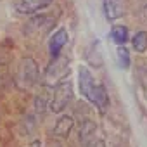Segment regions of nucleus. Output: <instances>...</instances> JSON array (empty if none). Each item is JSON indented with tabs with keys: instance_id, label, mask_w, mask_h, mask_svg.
<instances>
[{
	"instance_id": "39448f33",
	"label": "nucleus",
	"mask_w": 147,
	"mask_h": 147,
	"mask_svg": "<svg viewBox=\"0 0 147 147\" xmlns=\"http://www.w3.org/2000/svg\"><path fill=\"white\" fill-rule=\"evenodd\" d=\"M67 38H69V35H67V30L66 28H59L50 36V40H49V52H50V57L52 59H55V57L61 55V50L67 43Z\"/></svg>"
},
{
	"instance_id": "20e7f679",
	"label": "nucleus",
	"mask_w": 147,
	"mask_h": 147,
	"mask_svg": "<svg viewBox=\"0 0 147 147\" xmlns=\"http://www.w3.org/2000/svg\"><path fill=\"white\" fill-rule=\"evenodd\" d=\"M69 75V57L66 55H59L55 59H52V62L49 64L47 71H45V83L47 85H57L59 82L66 80V76Z\"/></svg>"
},
{
	"instance_id": "f03ea898",
	"label": "nucleus",
	"mask_w": 147,
	"mask_h": 147,
	"mask_svg": "<svg viewBox=\"0 0 147 147\" xmlns=\"http://www.w3.org/2000/svg\"><path fill=\"white\" fill-rule=\"evenodd\" d=\"M73 100V83L71 80H62L55 85L54 88V94H52V99L49 102V109L55 114H61Z\"/></svg>"
},
{
	"instance_id": "7ed1b4c3",
	"label": "nucleus",
	"mask_w": 147,
	"mask_h": 147,
	"mask_svg": "<svg viewBox=\"0 0 147 147\" xmlns=\"http://www.w3.org/2000/svg\"><path fill=\"white\" fill-rule=\"evenodd\" d=\"M38 80V64L31 57H24L16 71V85L23 90L31 88Z\"/></svg>"
},
{
	"instance_id": "ddd939ff",
	"label": "nucleus",
	"mask_w": 147,
	"mask_h": 147,
	"mask_svg": "<svg viewBox=\"0 0 147 147\" xmlns=\"http://www.w3.org/2000/svg\"><path fill=\"white\" fill-rule=\"evenodd\" d=\"M140 76H142V83L147 87V64H144V67L140 69Z\"/></svg>"
},
{
	"instance_id": "4468645a",
	"label": "nucleus",
	"mask_w": 147,
	"mask_h": 147,
	"mask_svg": "<svg viewBox=\"0 0 147 147\" xmlns=\"http://www.w3.org/2000/svg\"><path fill=\"white\" fill-rule=\"evenodd\" d=\"M26 147H42V142H40V140H33V142L28 144Z\"/></svg>"
},
{
	"instance_id": "6e6552de",
	"label": "nucleus",
	"mask_w": 147,
	"mask_h": 147,
	"mask_svg": "<svg viewBox=\"0 0 147 147\" xmlns=\"http://www.w3.org/2000/svg\"><path fill=\"white\" fill-rule=\"evenodd\" d=\"M102 5L109 21H116L125 14V0H102Z\"/></svg>"
},
{
	"instance_id": "f8f14e48",
	"label": "nucleus",
	"mask_w": 147,
	"mask_h": 147,
	"mask_svg": "<svg viewBox=\"0 0 147 147\" xmlns=\"http://www.w3.org/2000/svg\"><path fill=\"white\" fill-rule=\"evenodd\" d=\"M85 147H106V144H104V140H100V138H92V140H88L87 144H83Z\"/></svg>"
},
{
	"instance_id": "423d86ee",
	"label": "nucleus",
	"mask_w": 147,
	"mask_h": 147,
	"mask_svg": "<svg viewBox=\"0 0 147 147\" xmlns=\"http://www.w3.org/2000/svg\"><path fill=\"white\" fill-rule=\"evenodd\" d=\"M54 0H18L16 2V9L21 14H35L38 11H43L45 7H49Z\"/></svg>"
},
{
	"instance_id": "9d476101",
	"label": "nucleus",
	"mask_w": 147,
	"mask_h": 147,
	"mask_svg": "<svg viewBox=\"0 0 147 147\" xmlns=\"http://www.w3.org/2000/svg\"><path fill=\"white\" fill-rule=\"evenodd\" d=\"M131 45L137 52H147V31H138L131 38Z\"/></svg>"
},
{
	"instance_id": "9b49d317",
	"label": "nucleus",
	"mask_w": 147,
	"mask_h": 147,
	"mask_svg": "<svg viewBox=\"0 0 147 147\" xmlns=\"http://www.w3.org/2000/svg\"><path fill=\"white\" fill-rule=\"evenodd\" d=\"M116 57H118V64L121 69H128L130 67V52L125 45H119L116 49Z\"/></svg>"
},
{
	"instance_id": "2eb2a0df",
	"label": "nucleus",
	"mask_w": 147,
	"mask_h": 147,
	"mask_svg": "<svg viewBox=\"0 0 147 147\" xmlns=\"http://www.w3.org/2000/svg\"><path fill=\"white\" fill-rule=\"evenodd\" d=\"M52 147H61V145H57V144H55V145H52Z\"/></svg>"
},
{
	"instance_id": "1a4fd4ad",
	"label": "nucleus",
	"mask_w": 147,
	"mask_h": 147,
	"mask_svg": "<svg viewBox=\"0 0 147 147\" xmlns=\"http://www.w3.org/2000/svg\"><path fill=\"white\" fill-rule=\"evenodd\" d=\"M109 36H111V40H113L118 47H119V45H125V43L130 40V33H128V28H126V26H113Z\"/></svg>"
},
{
	"instance_id": "f257e3e1",
	"label": "nucleus",
	"mask_w": 147,
	"mask_h": 147,
	"mask_svg": "<svg viewBox=\"0 0 147 147\" xmlns=\"http://www.w3.org/2000/svg\"><path fill=\"white\" fill-rule=\"evenodd\" d=\"M78 83H80L82 95L92 106H95L100 114H104L111 106V99H109V94L104 83L92 75V71L87 66H80L78 69Z\"/></svg>"
},
{
	"instance_id": "0eeeda50",
	"label": "nucleus",
	"mask_w": 147,
	"mask_h": 147,
	"mask_svg": "<svg viewBox=\"0 0 147 147\" xmlns=\"http://www.w3.org/2000/svg\"><path fill=\"white\" fill-rule=\"evenodd\" d=\"M73 128H75V118L69 114H61L54 125V135L61 137V138H67L69 133L73 131Z\"/></svg>"
}]
</instances>
